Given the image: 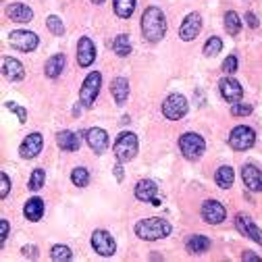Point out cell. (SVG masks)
Instances as JSON below:
<instances>
[{"label":"cell","instance_id":"6da1fadb","mask_svg":"<svg viewBox=\"0 0 262 262\" xmlns=\"http://www.w3.org/2000/svg\"><path fill=\"white\" fill-rule=\"evenodd\" d=\"M165 31H167V21L162 11L158 7H148L142 15V36L148 42H158L165 36Z\"/></svg>","mask_w":262,"mask_h":262},{"label":"cell","instance_id":"7a4b0ae2","mask_svg":"<svg viewBox=\"0 0 262 262\" xmlns=\"http://www.w3.org/2000/svg\"><path fill=\"white\" fill-rule=\"evenodd\" d=\"M171 223L165 221V219H158V216H150V219H144L136 225V235L140 239H146V242H154V239H162L171 235Z\"/></svg>","mask_w":262,"mask_h":262},{"label":"cell","instance_id":"3957f363","mask_svg":"<svg viewBox=\"0 0 262 262\" xmlns=\"http://www.w3.org/2000/svg\"><path fill=\"white\" fill-rule=\"evenodd\" d=\"M138 154V136L131 131H123L119 140L115 142V156L119 162H129Z\"/></svg>","mask_w":262,"mask_h":262},{"label":"cell","instance_id":"277c9868","mask_svg":"<svg viewBox=\"0 0 262 262\" xmlns=\"http://www.w3.org/2000/svg\"><path fill=\"white\" fill-rule=\"evenodd\" d=\"M179 150L187 160H198L206 150V142L198 134H183L179 138Z\"/></svg>","mask_w":262,"mask_h":262},{"label":"cell","instance_id":"5b68a950","mask_svg":"<svg viewBox=\"0 0 262 262\" xmlns=\"http://www.w3.org/2000/svg\"><path fill=\"white\" fill-rule=\"evenodd\" d=\"M100 83H102V75L98 73V71H94V73H90L85 77V81L81 85V92H79V104L81 106L90 108L94 104L98 92H100Z\"/></svg>","mask_w":262,"mask_h":262},{"label":"cell","instance_id":"8992f818","mask_svg":"<svg viewBox=\"0 0 262 262\" xmlns=\"http://www.w3.org/2000/svg\"><path fill=\"white\" fill-rule=\"evenodd\" d=\"M187 108H189V104L185 100V96H181V94H171L167 100L162 102V115H165L167 119H171V121L183 119Z\"/></svg>","mask_w":262,"mask_h":262},{"label":"cell","instance_id":"52a82bcc","mask_svg":"<svg viewBox=\"0 0 262 262\" xmlns=\"http://www.w3.org/2000/svg\"><path fill=\"white\" fill-rule=\"evenodd\" d=\"M9 44L19 52H34L40 40L34 31H13V34H9Z\"/></svg>","mask_w":262,"mask_h":262},{"label":"cell","instance_id":"ba28073f","mask_svg":"<svg viewBox=\"0 0 262 262\" xmlns=\"http://www.w3.org/2000/svg\"><path fill=\"white\" fill-rule=\"evenodd\" d=\"M256 142V134L252 127H246V125H239L231 131V136H229V146H231L233 150H248L252 148Z\"/></svg>","mask_w":262,"mask_h":262},{"label":"cell","instance_id":"9c48e42d","mask_svg":"<svg viewBox=\"0 0 262 262\" xmlns=\"http://www.w3.org/2000/svg\"><path fill=\"white\" fill-rule=\"evenodd\" d=\"M92 248L100 254V256H113L117 252V244L115 239L111 237L108 231H102V229H98V231L92 233Z\"/></svg>","mask_w":262,"mask_h":262},{"label":"cell","instance_id":"30bf717a","mask_svg":"<svg viewBox=\"0 0 262 262\" xmlns=\"http://www.w3.org/2000/svg\"><path fill=\"white\" fill-rule=\"evenodd\" d=\"M200 29H202V17H200L198 13H189V15L183 19L181 27H179V36H181L183 42H189V40H193V38H198Z\"/></svg>","mask_w":262,"mask_h":262},{"label":"cell","instance_id":"8fae6325","mask_svg":"<svg viewBox=\"0 0 262 262\" xmlns=\"http://www.w3.org/2000/svg\"><path fill=\"white\" fill-rule=\"evenodd\" d=\"M85 140H88L92 152H96V154H104L106 148H108V134L104 129H100V127L88 129L85 131Z\"/></svg>","mask_w":262,"mask_h":262},{"label":"cell","instance_id":"7c38bea8","mask_svg":"<svg viewBox=\"0 0 262 262\" xmlns=\"http://www.w3.org/2000/svg\"><path fill=\"white\" fill-rule=\"evenodd\" d=\"M136 198L142 200V202H150V204H154V206L160 204L158 187H156V183L150 181V179H142V181H138V185H136Z\"/></svg>","mask_w":262,"mask_h":262},{"label":"cell","instance_id":"4fadbf2b","mask_svg":"<svg viewBox=\"0 0 262 262\" xmlns=\"http://www.w3.org/2000/svg\"><path fill=\"white\" fill-rule=\"evenodd\" d=\"M219 90H221V94H223L225 100H227V102H231V104L239 102V100H242V96H244V88H242V83L235 81V79H231V77L221 79V81H219Z\"/></svg>","mask_w":262,"mask_h":262},{"label":"cell","instance_id":"5bb4252c","mask_svg":"<svg viewBox=\"0 0 262 262\" xmlns=\"http://www.w3.org/2000/svg\"><path fill=\"white\" fill-rule=\"evenodd\" d=\"M202 219L206 221V223H210V225H219V223H223L225 221V216H227V210H225V206L221 204V202H216V200H206L204 204H202Z\"/></svg>","mask_w":262,"mask_h":262},{"label":"cell","instance_id":"9a60e30c","mask_svg":"<svg viewBox=\"0 0 262 262\" xmlns=\"http://www.w3.org/2000/svg\"><path fill=\"white\" fill-rule=\"evenodd\" d=\"M235 227L239 229V233L242 235H248L250 239H254V242H258L260 246H262V231L258 229V225L248 216V214H237L235 216Z\"/></svg>","mask_w":262,"mask_h":262},{"label":"cell","instance_id":"2e32d148","mask_svg":"<svg viewBox=\"0 0 262 262\" xmlns=\"http://www.w3.org/2000/svg\"><path fill=\"white\" fill-rule=\"evenodd\" d=\"M96 60V46L90 38H81L77 44V62L79 67H90V64Z\"/></svg>","mask_w":262,"mask_h":262},{"label":"cell","instance_id":"e0dca14e","mask_svg":"<svg viewBox=\"0 0 262 262\" xmlns=\"http://www.w3.org/2000/svg\"><path fill=\"white\" fill-rule=\"evenodd\" d=\"M42 146H44V140H42L40 134H29V136L23 140L19 152H21L23 158H36V156L42 152Z\"/></svg>","mask_w":262,"mask_h":262},{"label":"cell","instance_id":"ac0fdd59","mask_svg":"<svg viewBox=\"0 0 262 262\" xmlns=\"http://www.w3.org/2000/svg\"><path fill=\"white\" fill-rule=\"evenodd\" d=\"M242 179H244V185L250 191H262V171L258 167L246 165L242 169Z\"/></svg>","mask_w":262,"mask_h":262},{"label":"cell","instance_id":"d6986e66","mask_svg":"<svg viewBox=\"0 0 262 262\" xmlns=\"http://www.w3.org/2000/svg\"><path fill=\"white\" fill-rule=\"evenodd\" d=\"M3 75H5L9 81H19V79H23L25 69H23V64H21L17 58L5 56V58H3Z\"/></svg>","mask_w":262,"mask_h":262},{"label":"cell","instance_id":"ffe728a7","mask_svg":"<svg viewBox=\"0 0 262 262\" xmlns=\"http://www.w3.org/2000/svg\"><path fill=\"white\" fill-rule=\"evenodd\" d=\"M7 15L15 23H29L31 19H34V11H31L29 7H25V5H21V3L9 5L7 7Z\"/></svg>","mask_w":262,"mask_h":262},{"label":"cell","instance_id":"44dd1931","mask_svg":"<svg viewBox=\"0 0 262 262\" xmlns=\"http://www.w3.org/2000/svg\"><path fill=\"white\" fill-rule=\"evenodd\" d=\"M56 144L64 152L79 150V138L73 134V131H60V134H56Z\"/></svg>","mask_w":262,"mask_h":262},{"label":"cell","instance_id":"7402d4cb","mask_svg":"<svg viewBox=\"0 0 262 262\" xmlns=\"http://www.w3.org/2000/svg\"><path fill=\"white\" fill-rule=\"evenodd\" d=\"M111 92H113V98H115V102L121 106L125 104V100L129 98V83L125 77H115L113 79V85H111Z\"/></svg>","mask_w":262,"mask_h":262},{"label":"cell","instance_id":"603a6c76","mask_svg":"<svg viewBox=\"0 0 262 262\" xmlns=\"http://www.w3.org/2000/svg\"><path fill=\"white\" fill-rule=\"evenodd\" d=\"M23 212H25V219H27V221L38 223V221L42 219V214H44V202H42L40 198H31V200L25 202Z\"/></svg>","mask_w":262,"mask_h":262},{"label":"cell","instance_id":"cb8c5ba5","mask_svg":"<svg viewBox=\"0 0 262 262\" xmlns=\"http://www.w3.org/2000/svg\"><path fill=\"white\" fill-rule=\"evenodd\" d=\"M62 69H64V54H54V56H50L48 62H46V67H44L46 75L52 77V79L58 77V75L62 73Z\"/></svg>","mask_w":262,"mask_h":262},{"label":"cell","instance_id":"d4e9b609","mask_svg":"<svg viewBox=\"0 0 262 262\" xmlns=\"http://www.w3.org/2000/svg\"><path fill=\"white\" fill-rule=\"evenodd\" d=\"M233 179H235V173H233L231 167H221V169L216 171V175H214L216 185L223 187V189H229V187H231V185H233Z\"/></svg>","mask_w":262,"mask_h":262},{"label":"cell","instance_id":"484cf974","mask_svg":"<svg viewBox=\"0 0 262 262\" xmlns=\"http://www.w3.org/2000/svg\"><path fill=\"white\" fill-rule=\"evenodd\" d=\"M239 29H242V19L235 11H229L225 13V31L229 36H237L239 34Z\"/></svg>","mask_w":262,"mask_h":262},{"label":"cell","instance_id":"4316f807","mask_svg":"<svg viewBox=\"0 0 262 262\" xmlns=\"http://www.w3.org/2000/svg\"><path fill=\"white\" fill-rule=\"evenodd\" d=\"M208 248H210V239L204 237V235H191V237L187 239V250L193 252V254H202V252H206Z\"/></svg>","mask_w":262,"mask_h":262},{"label":"cell","instance_id":"83f0119b","mask_svg":"<svg viewBox=\"0 0 262 262\" xmlns=\"http://www.w3.org/2000/svg\"><path fill=\"white\" fill-rule=\"evenodd\" d=\"M136 11V0H115V13L121 19H129Z\"/></svg>","mask_w":262,"mask_h":262},{"label":"cell","instance_id":"f1b7e54d","mask_svg":"<svg viewBox=\"0 0 262 262\" xmlns=\"http://www.w3.org/2000/svg\"><path fill=\"white\" fill-rule=\"evenodd\" d=\"M113 50L117 52V56H129L131 52V42H129V36L127 34H119L113 42Z\"/></svg>","mask_w":262,"mask_h":262},{"label":"cell","instance_id":"f546056e","mask_svg":"<svg viewBox=\"0 0 262 262\" xmlns=\"http://www.w3.org/2000/svg\"><path fill=\"white\" fill-rule=\"evenodd\" d=\"M71 181H73L77 187H85V185L90 183V173H88V169H85V167H77V169H73V173H71Z\"/></svg>","mask_w":262,"mask_h":262},{"label":"cell","instance_id":"4dcf8cb0","mask_svg":"<svg viewBox=\"0 0 262 262\" xmlns=\"http://www.w3.org/2000/svg\"><path fill=\"white\" fill-rule=\"evenodd\" d=\"M44 181H46V173H44V169H34V173H31V179H29V189H31V191L42 189Z\"/></svg>","mask_w":262,"mask_h":262},{"label":"cell","instance_id":"1f68e13d","mask_svg":"<svg viewBox=\"0 0 262 262\" xmlns=\"http://www.w3.org/2000/svg\"><path fill=\"white\" fill-rule=\"evenodd\" d=\"M221 50H223V40L216 38V36L210 38V40L204 44V54H206V56H216Z\"/></svg>","mask_w":262,"mask_h":262},{"label":"cell","instance_id":"d6a6232c","mask_svg":"<svg viewBox=\"0 0 262 262\" xmlns=\"http://www.w3.org/2000/svg\"><path fill=\"white\" fill-rule=\"evenodd\" d=\"M50 258L52 260H71L73 258V252L67 246H54L52 252H50Z\"/></svg>","mask_w":262,"mask_h":262},{"label":"cell","instance_id":"836d02e7","mask_svg":"<svg viewBox=\"0 0 262 262\" xmlns=\"http://www.w3.org/2000/svg\"><path fill=\"white\" fill-rule=\"evenodd\" d=\"M46 25H48V29L52 31L54 36H62V34H64V25H62V21H60L56 15H50V17L46 19Z\"/></svg>","mask_w":262,"mask_h":262},{"label":"cell","instance_id":"e575fe53","mask_svg":"<svg viewBox=\"0 0 262 262\" xmlns=\"http://www.w3.org/2000/svg\"><path fill=\"white\" fill-rule=\"evenodd\" d=\"M5 106H7L11 113H15V115L19 117V121H21V123H25V121H27V111H25V108L17 106V104H15V102H11V100H7V102H5Z\"/></svg>","mask_w":262,"mask_h":262},{"label":"cell","instance_id":"d590c367","mask_svg":"<svg viewBox=\"0 0 262 262\" xmlns=\"http://www.w3.org/2000/svg\"><path fill=\"white\" fill-rule=\"evenodd\" d=\"M223 71L225 73H235L237 71V56H227L225 62H223Z\"/></svg>","mask_w":262,"mask_h":262},{"label":"cell","instance_id":"8d00e7d4","mask_svg":"<svg viewBox=\"0 0 262 262\" xmlns=\"http://www.w3.org/2000/svg\"><path fill=\"white\" fill-rule=\"evenodd\" d=\"M231 113H233L235 117H248V115H252V106H250V104H239V102H235L233 108H231Z\"/></svg>","mask_w":262,"mask_h":262},{"label":"cell","instance_id":"74e56055","mask_svg":"<svg viewBox=\"0 0 262 262\" xmlns=\"http://www.w3.org/2000/svg\"><path fill=\"white\" fill-rule=\"evenodd\" d=\"M0 183H3V189H0V198H7L9 195V191H11V181H9V177H7V173H0Z\"/></svg>","mask_w":262,"mask_h":262},{"label":"cell","instance_id":"f35d334b","mask_svg":"<svg viewBox=\"0 0 262 262\" xmlns=\"http://www.w3.org/2000/svg\"><path fill=\"white\" fill-rule=\"evenodd\" d=\"M7 235H9V223H7V219H3L0 221V246H5Z\"/></svg>","mask_w":262,"mask_h":262},{"label":"cell","instance_id":"ab89813d","mask_svg":"<svg viewBox=\"0 0 262 262\" xmlns=\"http://www.w3.org/2000/svg\"><path fill=\"white\" fill-rule=\"evenodd\" d=\"M21 252H23V256H27V258H36V256H38V248H36V246H25Z\"/></svg>","mask_w":262,"mask_h":262},{"label":"cell","instance_id":"60d3db41","mask_svg":"<svg viewBox=\"0 0 262 262\" xmlns=\"http://www.w3.org/2000/svg\"><path fill=\"white\" fill-rule=\"evenodd\" d=\"M246 21H248V25H250L252 29H256V27H258V19H256V15H254V13H246Z\"/></svg>","mask_w":262,"mask_h":262},{"label":"cell","instance_id":"b9f144b4","mask_svg":"<svg viewBox=\"0 0 262 262\" xmlns=\"http://www.w3.org/2000/svg\"><path fill=\"white\" fill-rule=\"evenodd\" d=\"M115 175H117L119 181H123V167H121V162H119V165H115Z\"/></svg>","mask_w":262,"mask_h":262},{"label":"cell","instance_id":"7bdbcfd3","mask_svg":"<svg viewBox=\"0 0 262 262\" xmlns=\"http://www.w3.org/2000/svg\"><path fill=\"white\" fill-rule=\"evenodd\" d=\"M242 260H260V256H256V254H252V252H246V254L242 256Z\"/></svg>","mask_w":262,"mask_h":262},{"label":"cell","instance_id":"ee69618b","mask_svg":"<svg viewBox=\"0 0 262 262\" xmlns=\"http://www.w3.org/2000/svg\"><path fill=\"white\" fill-rule=\"evenodd\" d=\"M92 3H94V5H102V3H104V0H92Z\"/></svg>","mask_w":262,"mask_h":262}]
</instances>
